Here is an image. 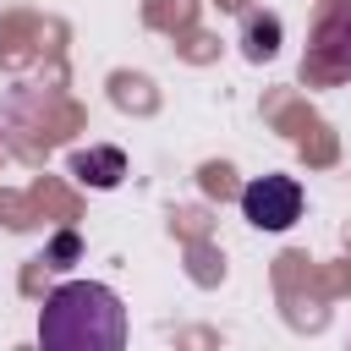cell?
I'll use <instances>...</instances> for the list:
<instances>
[{"mask_svg": "<svg viewBox=\"0 0 351 351\" xmlns=\"http://www.w3.org/2000/svg\"><path fill=\"white\" fill-rule=\"evenodd\" d=\"M241 44H247V55H252V60H269V55L280 49V22H274V16H263V11H252V16H247Z\"/></svg>", "mask_w": 351, "mask_h": 351, "instance_id": "cell-5", "label": "cell"}, {"mask_svg": "<svg viewBox=\"0 0 351 351\" xmlns=\"http://www.w3.org/2000/svg\"><path fill=\"white\" fill-rule=\"evenodd\" d=\"M71 176H82L88 186H115L126 176V154L121 148H82V154H71Z\"/></svg>", "mask_w": 351, "mask_h": 351, "instance_id": "cell-4", "label": "cell"}, {"mask_svg": "<svg viewBox=\"0 0 351 351\" xmlns=\"http://www.w3.org/2000/svg\"><path fill=\"white\" fill-rule=\"evenodd\" d=\"M241 214L258 230H291L302 214V186L291 176H258L241 186Z\"/></svg>", "mask_w": 351, "mask_h": 351, "instance_id": "cell-2", "label": "cell"}, {"mask_svg": "<svg viewBox=\"0 0 351 351\" xmlns=\"http://www.w3.org/2000/svg\"><path fill=\"white\" fill-rule=\"evenodd\" d=\"M71 258H77V236L66 230V236H55V241H49V252H44V263H55V269H66Z\"/></svg>", "mask_w": 351, "mask_h": 351, "instance_id": "cell-6", "label": "cell"}, {"mask_svg": "<svg viewBox=\"0 0 351 351\" xmlns=\"http://www.w3.org/2000/svg\"><path fill=\"white\" fill-rule=\"evenodd\" d=\"M38 340L49 351H121L126 346V307L99 280H66L44 296Z\"/></svg>", "mask_w": 351, "mask_h": 351, "instance_id": "cell-1", "label": "cell"}, {"mask_svg": "<svg viewBox=\"0 0 351 351\" xmlns=\"http://www.w3.org/2000/svg\"><path fill=\"white\" fill-rule=\"evenodd\" d=\"M313 71L324 77H351V11H335L313 33Z\"/></svg>", "mask_w": 351, "mask_h": 351, "instance_id": "cell-3", "label": "cell"}]
</instances>
